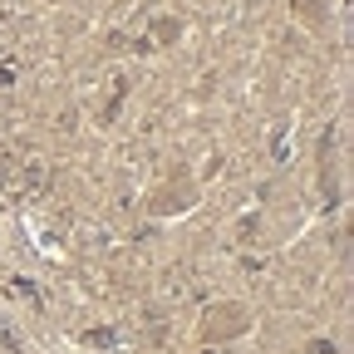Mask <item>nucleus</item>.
I'll list each match as a JSON object with an SVG mask.
<instances>
[{"mask_svg": "<svg viewBox=\"0 0 354 354\" xmlns=\"http://www.w3.org/2000/svg\"><path fill=\"white\" fill-rule=\"evenodd\" d=\"M241 330V310L236 305H216V325H207V335H236Z\"/></svg>", "mask_w": 354, "mask_h": 354, "instance_id": "1", "label": "nucleus"}]
</instances>
